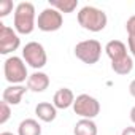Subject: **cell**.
<instances>
[{"label":"cell","instance_id":"cell-1","mask_svg":"<svg viewBox=\"0 0 135 135\" xmlns=\"http://www.w3.org/2000/svg\"><path fill=\"white\" fill-rule=\"evenodd\" d=\"M13 26L19 35H30L35 30V7L30 2H21L15 8Z\"/></svg>","mask_w":135,"mask_h":135},{"label":"cell","instance_id":"cell-2","mask_svg":"<svg viewBox=\"0 0 135 135\" xmlns=\"http://www.w3.org/2000/svg\"><path fill=\"white\" fill-rule=\"evenodd\" d=\"M108 18L103 10L86 5L78 11V24L89 32H102L107 27Z\"/></svg>","mask_w":135,"mask_h":135},{"label":"cell","instance_id":"cell-3","mask_svg":"<svg viewBox=\"0 0 135 135\" xmlns=\"http://www.w3.org/2000/svg\"><path fill=\"white\" fill-rule=\"evenodd\" d=\"M3 75H5V80L10 84H21L26 80H29L27 65H26L24 59L18 57V56H10L8 59H5Z\"/></svg>","mask_w":135,"mask_h":135},{"label":"cell","instance_id":"cell-4","mask_svg":"<svg viewBox=\"0 0 135 135\" xmlns=\"http://www.w3.org/2000/svg\"><path fill=\"white\" fill-rule=\"evenodd\" d=\"M75 56L88 64V65H94L100 60V56H102V45L100 41L97 40H83L80 43H76L75 46Z\"/></svg>","mask_w":135,"mask_h":135},{"label":"cell","instance_id":"cell-5","mask_svg":"<svg viewBox=\"0 0 135 135\" xmlns=\"http://www.w3.org/2000/svg\"><path fill=\"white\" fill-rule=\"evenodd\" d=\"M22 59H24V62L27 65H30L37 72L40 69H43L46 65V62H48L46 51H45L43 45L38 43V41H29L22 48Z\"/></svg>","mask_w":135,"mask_h":135},{"label":"cell","instance_id":"cell-6","mask_svg":"<svg viewBox=\"0 0 135 135\" xmlns=\"http://www.w3.org/2000/svg\"><path fill=\"white\" fill-rule=\"evenodd\" d=\"M73 111L81 116V119H94L100 113V102L89 94H80L75 99Z\"/></svg>","mask_w":135,"mask_h":135},{"label":"cell","instance_id":"cell-7","mask_svg":"<svg viewBox=\"0 0 135 135\" xmlns=\"http://www.w3.org/2000/svg\"><path fill=\"white\" fill-rule=\"evenodd\" d=\"M64 24V16L62 13H59L56 8H45L37 19V26L41 32H56L62 27Z\"/></svg>","mask_w":135,"mask_h":135},{"label":"cell","instance_id":"cell-8","mask_svg":"<svg viewBox=\"0 0 135 135\" xmlns=\"http://www.w3.org/2000/svg\"><path fill=\"white\" fill-rule=\"evenodd\" d=\"M21 46L19 33L0 22V54H10Z\"/></svg>","mask_w":135,"mask_h":135},{"label":"cell","instance_id":"cell-9","mask_svg":"<svg viewBox=\"0 0 135 135\" xmlns=\"http://www.w3.org/2000/svg\"><path fill=\"white\" fill-rule=\"evenodd\" d=\"M105 52L107 56L110 57L111 64H118V62H122L129 57V52H127V46L121 41V40H111L105 45Z\"/></svg>","mask_w":135,"mask_h":135},{"label":"cell","instance_id":"cell-10","mask_svg":"<svg viewBox=\"0 0 135 135\" xmlns=\"http://www.w3.org/2000/svg\"><path fill=\"white\" fill-rule=\"evenodd\" d=\"M73 103H75V94L69 88H60L59 91H56L52 97V105L57 110H67L73 107Z\"/></svg>","mask_w":135,"mask_h":135},{"label":"cell","instance_id":"cell-11","mask_svg":"<svg viewBox=\"0 0 135 135\" xmlns=\"http://www.w3.org/2000/svg\"><path fill=\"white\" fill-rule=\"evenodd\" d=\"M29 89L22 84H11L8 88L3 89V94H2V100L7 102L8 105H19L24 94L27 92Z\"/></svg>","mask_w":135,"mask_h":135},{"label":"cell","instance_id":"cell-12","mask_svg":"<svg viewBox=\"0 0 135 135\" xmlns=\"http://www.w3.org/2000/svg\"><path fill=\"white\" fill-rule=\"evenodd\" d=\"M49 86V76L45 72H33L29 75L27 80V89L32 92H45Z\"/></svg>","mask_w":135,"mask_h":135},{"label":"cell","instance_id":"cell-13","mask_svg":"<svg viewBox=\"0 0 135 135\" xmlns=\"http://www.w3.org/2000/svg\"><path fill=\"white\" fill-rule=\"evenodd\" d=\"M35 114L43 122H52L57 116V108L49 102H40L35 107Z\"/></svg>","mask_w":135,"mask_h":135},{"label":"cell","instance_id":"cell-14","mask_svg":"<svg viewBox=\"0 0 135 135\" xmlns=\"http://www.w3.org/2000/svg\"><path fill=\"white\" fill-rule=\"evenodd\" d=\"M18 135H41V126L37 119L27 118V119L19 122Z\"/></svg>","mask_w":135,"mask_h":135},{"label":"cell","instance_id":"cell-15","mask_svg":"<svg viewBox=\"0 0 135 135\" xmlns=\"http://www.w3.org/2000/svg\"><path fill=\"white\" fill-rule=\"evenodd\" d=\"M73 133H75V135H97V133H99L97 124H95L92 119H80V121L75 124Z\"/></svg>","mask_w":135,"mask_h":135},{"label":"cell","instance_id":"cell-16","mask_svg":"<svg viewBox=\"0 0 135 135\" xmlns=\"http://www.w3.org/2000/svg\"><path fill=\"white\" fill-rule=\"evenodd\" d=\"M49 7L59 13H73L78 7V0H49Z\"/></svg>","mask_w":135,"mask_h":135},{"label":"cell","instance_id":"cell-17","mask_svg":"<svg viewBox=\"0 0 135 135\" xmlns=\"http://www.w3.org/2000/svg\"><path fill=\"white\" fill-rule=\"evenodd\" d=\"M111 70L118 75H129L133 70V57L129 56L126 60L118 62V64H111Z\"/></svg>","mask_w":135,"mask_h":135},{"label":"cell","instance_id":"cell-18","mask_svg":"<svg viewBox=\"0 0 135 135\" xmlns=\"http://www.w3.org/2000/svg\"><path fill=\"white\" fill-rule=\"evenodd\" d=\"M11 105H8L7 102H0V124H5L8 119H10V116H11V108H10Z\"/></svg>","mask_w":135,"mask_h":135},{"label":"cell","instance_id":"cell-19","mask_svg":"<svg viewBox=\"0 0 135 135\" xmlns=\"http://www.w3.org/2000/svg\"><path fill=\"white\" fill-rule=\"evenodd\" d=\"M13 11V2L11 0H0V18H5Z\"/></svg>","mask_w":135,"mask_h":135},{"label":"cell","instance_id":"cell-20","mask_svg":"<svg viewBox=\"0 0 135 135\" xmlns=\"http://www.w3.org/2000/svg\"><path fill=\"white\" fill-rule=\"evenodd\" d=\"M126 30H127L129 37L135 38V15L127 19V22H126Z\"/></svg>","mask_w":135,"mask_h":135},{"label":"cell","instance_id":"cell-21","mask_svg":"<svg viewBox=\"0 0 135 135\" xmlns=\"http://www.w3.org/2000/svg\"><path fill=\"white\" fill-rule=\"evenodd\" d=\"M127 46H129V51L132 52V57L135 59V38L129 37V38H127Z\"/></svg>","mask_w":135,"mask_h":135},{"label":"cell","instance_id":"cell-22","mask_svg":"<svg viewBox=\"0 0 135 135\" xmlns=\"http://www.w3.org/2000/svg\"><path fill=\"white\" fill-rule=\"evenodd\" d=\"M121 135H135V127H133V126H130V127H126V129L121 132Z\"/></svg>","mask_w":135,"mask_h":135},{"label":"cell","instance_id":"cell-23","mask_svg":"<svg viewBox=\"0 0 135 135\" xmlns=\"http://www.w3.org/2000/svg\"><path fill=\"white\" fill-rule=\"evenodd\" d=\"M129 92H130L132 97H135V80L130 81V84H129Z\"/></svg>","mask_w":135,"mask_h":135},{"label":"cell","instance_id":"cell-24","mask_svg":"<svg viewBox=\"0 0 135 135\" xmlns=\"http://www.w3.org/2000/svg\"><path fill=\"white\" fill-rule=\"evenodd\" d=\"M129 116H130V121H132V122L135 124V107H132V110H130Z\"/></svg>","mask_w":135,"mask_h":135},{"label":"cell","instance_id":"cell-25","mask_svg":"<svg viewBox=\"0 0 135 135\" xmlns=\"http://www.w3.org/2000/svg\"><path fill=\"white\" fill-rule=\"evenodd\" d=\"M0 135H15V133H11V132H2Z\"/></svg>","mask_w":135,"mask_h":135}]
</instances>
